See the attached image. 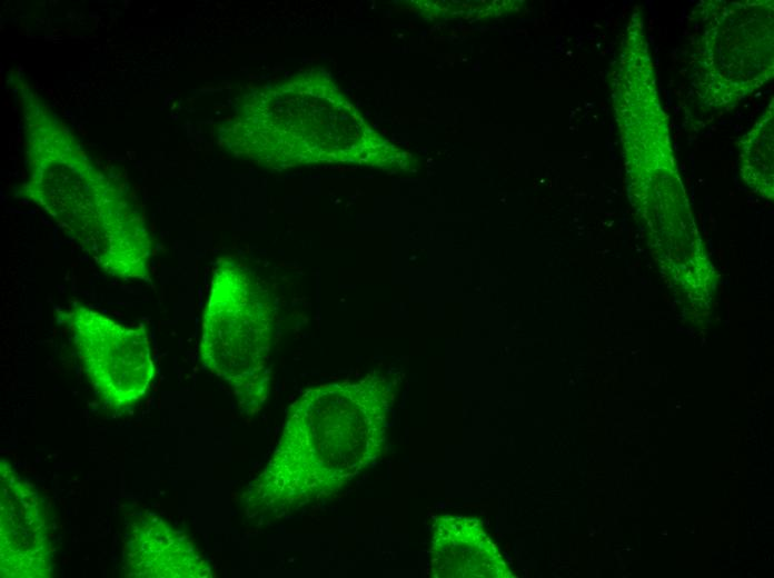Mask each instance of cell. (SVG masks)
<instances>
[{"instance_id": "cell-1", "label": "cell", "mask_w": 774, "mask_h": 578, "mask_svg": "<svg viewBox=\"0 0 774 578\" xmlns=\"http://www.w3.org/2000/svg\"><path fill=\"white\" fill-rule=\"evenodd\" d=\"M29 173L20 195L46 211L107 275L151 281L153 241L122 188L76 146L36 92L21 90Z\"/></svg>"}, {"instance_id": "cell-2", "label": "cell", "mask_w": 774, "mask_h": 578, "mask_svg": "<svg viewBox=\"0 0 774 578\" xmlns=\"http://www.w3.org/2000/svg\"><path fill=\"white\" fill-rule=\"evenodd\" d=\"M386 401L370 382L322 385L288 409L279 444L251 484L256 511H287L341 488L379 455Z\"/></svg>"}, {"instance_id": "cell-3", "label": "cell", "mask_w": 774, "mask_h": 578, "mask_svg": "<svg viewBox=\"0 0 774 578\" xmlns=\"http://www.w3.org/2000/svg\"><path fill=\"white\" fill-rule=\"evenodd\" d=\"M272 306L264 283L232 258L217 261L202 313L200 359L252 415L269 390Z\"/></svg>"}, {"instance_id": "cell-4", "label": "cell", "mask_w": 774, "mask_h": 578, "mask_svg": "<svg viewBox=\"0 0 774 578\" xmlns=\"http://www.w3.org/2000/svg\"><path fill=\"white\" fill-rule=\"evenodd\" d=\"M57 318L67 325L87 379L107 408L122 411L146 396L156 369L142 325L125 326L80 303Z\"/></svg>"}, {"instance_id": "cell-5", "label": "cell", "mask_w": 774, "mask_h": 578, "mask_svg": "<svg viewBox=\"0 0 774 578\" xmlns=\"http://www.w3.org/2000/svg\"><path fill=\"white\" fill-rule=\"evenodd\" d=\"M0 576L48 578L52 551L42 500L37 489L0 461Z\"/></svg>"}, {"instance_id": "cell-6", "label": "cell", "mask_w": 774, "mask_h": 578, "mask_svg": "<svg viewBox=\"0 0 774 578\" xmlns=\"http://www.w3.org/2000/svg\"><path fill=\"white\" fill-rule=\"evenodd\" d=\"M123 570L132 578H208L212 570L190 539L155 514L130 517L123 538Z\"/></svg>"}]
</instances>
